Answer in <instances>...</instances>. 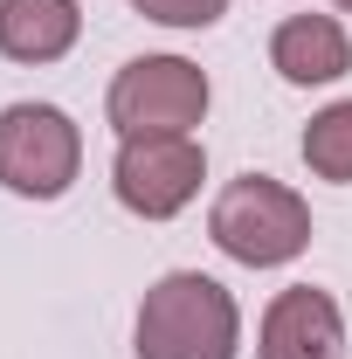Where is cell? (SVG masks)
I'll list each match as a JSON object with an SVG mask.
<instances>
[{"instance_id": "cell-4", "label": "cell", "mask_w": 352, "mask_h": 359, "mask_svg": "<svg viewBox=\"0 0 352 359\" xmlns=\"http://www.w3.org/2000/svg\"><path fill=\"white\" fill-rule=\"evenodd\" d=\"M83 166V132L55 104H7L0 111V187L21 201H62Z\"/></svg>"}, {"instance_id": "cell-10", "label": "cell", "mask_w": 352, "mask_h": 359, "mask_svg": "<svg viewBox=\"0 0 352 359\" xmlns=\"http://www.w3.org/2000/svg\"><path fill=\"white\" fill-rule=\"evenodd\" d=\"M132 7L159 28H215L228 14V0H132Z\"/></svg>"}, {"instance_id": "cell-6", "label": "cell", "mask_w": 352, "mask_h": 359, "mask_svg": "<svg viewBox=\"0 0 352 359\" xmlns=\"http://www.w3.org/2000/svg\"><path fill=\"white\" fill-rule=\"evenodd\" d=\"M256 359H346V318L332 304V290L318 283L276 290L256 332Z\"/></svg>"}, {"instance_id": "cell-9", "label": "cell", "mask_w": 352, "mask_h": 359, "mask_svg": "<svg viewBox=\"0 0 352 359\" xmlns=\"http://www.w3.org/2000/svg\"><path fill=\"white\" fill-rule=\"evenodd\" d=\"M304 166L332 187H352V97L325 104L304 125Z\"/></svg>"}, {"instance_id": "cell-1", "label": "cell", "mask_w": 352, "mask_h": 359, "mask_svg": "<svg viewBox=\"0 0 352 359\" xmlns=\"http://www.w3.org/2000/svg\"><path fill=\"white\" fill-rule=\"evenodd\" d=\"M138 359H235L242 353V311L201 269H173L145 290L132 325Z\"/></svg>"}, {"instance_id": "cell-5", "label": "cell", "mask_w": 352, "mask_h": 359, "mask_svg": "<svg viewBox=\"0 0 352 359\" xmlns=\"http://www.w3.org/2000/svg\"><path fill=\"white\" fill-rule=\"evenodd\" d=\"M208 180V152L194 132H145V138H118L111 159V194L132 208L138 222H173L180 208L201 194Z\"/></svg>"}, {"instance_id": "cell-2", "label": "cell", "mask_w": 352, "mask_h": 359, "mask_svg": "<svg viewBox=\"0 0 352 359\" xmlns=\"http://www.w3.org/2000/svg\"><path fill=\"white\" fill-rule=\"evenodd\" d=\"M208 235H215L221 256H235V263L283 269V263H297L311 249V208H304V194H290L283 180L242 173V180H228L215 194Z\"/></svg>"}, {"instance_id": "cell-7", "label": "cell", "mask_w": 352, "mask_h": 359, "mask_svg": "<svg viewBox=\"0 0 352 359\" xmlns=\"http://www.w3.org/2000/svg\"><path fill=\"white\" fill-rule=\"evenodd\" d=\"M269 69L283 76V83H339L352 69V42H346V28L332 21V14H290L276 35H269Z\"/></svg>"}, {"instance_id": "cell-3", "label": "cell", "mask_w": 352, "mask_h": 359, "mask_svg": "<svg viewBox=\"0 0 352 359\" xmlns=\"http://www.w3.org/2000/svg\"><path fill=\"white\" fill-rule=\"evenodd\" d=\"M208 69L187 55H132L111 76V132L118 138H145V132H194L208 118Z\"/></svg>"}, {"instance_id": "cell-8", "label": "cell", "mask_w": 352, "mask_h": 359, "mask_svg": "<svg viewBox=\"0 0 352 359\" xmlns=\"http://www.w3.org/2000/svg\"><path fill=\"white\" fill-rule=\"evenodd\" d=\"M83 35L76 0H0V55L7 62H62Z\"/></svg>"}, {"instance_id": "cell-11", "label": "cell", "mask_w": 352, "mask_h": 359, "mask_svg": "<svg viewBox=\"0 0 352 359\" xmlns=\"http://www.w3.org/2000/svg\"><path fill=\"white\" fill-rule=\"evenodd\" d=\"M332 7H339V14H352V0H332Z\"/></svg>"}]
</instances>
